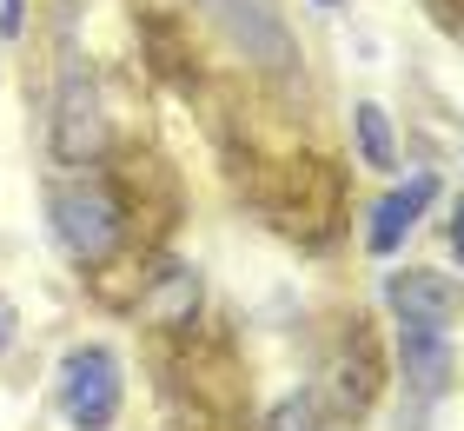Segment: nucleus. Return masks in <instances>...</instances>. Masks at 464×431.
<instances>
[{"mask_svg": "<svg viewBox=\"0 0 464 431\" xmlns=\"http://www.w3.org/2000/svg\"><path fill=\"white\" fill-rule=\"evenodd\" d=\"M53 240L73 266H107L126 240V206L107 180H73L53 192Z\"/></svg>", "mask_w": 464, "mask_h": 431, "instance_id": "1", "label": "nucleus"}, {"mask_svg": "<svg viewBox=\"0 0 464 431\" xmlns=\"http://www.w3.org/2000/svg\"><path fill=\"white\" fill-rule=\"evenodd\" d=\"M266 212L299 240H325L339 220V166L325 160H285L266 186Z\"/></svg>", "mask_w": 464, "mask_h": 431, "instance_id": "2", "label": "nucleus"}, {"mask_svg": "<svg viewBox=\"0 0 464 431\" xmlns=\"http://www.w3.org/2000/svg\"><path fill=\"white\" fill-rule=\"evenodd\" d=\"M199 7L226 34V47L246 54L252 67H266V73H292L299 67V47H292V27H285L279 0H199Z\"/></svg>", "mask_w": 464, "mask_h": 431, "instance_id": "3", "label": "nucleus"}, {"mask_svg": "<svg viewBox=\"0 0 464 431\" xmlns=\"http://www.w3.org/2000/svg\"><path fill=\"white\" fill-rule=\"evenodd\" d=\"M120 358L107 345H73L60 358V412L73 418V431H107L120 418Z\"/></svg>", "mask_w": 464, "mask_h": 431, "instance_id": "4", "label": "nucleus"}, {"mask_svg": "<svg viewBox=\"0 0 464 431\" xmlns=\"http://www.w3.org/2000/svg\"><path fill=\"white\" fill-rule=\"evenodd\" d=\"M107 146V113H100V86L87 73L60 80V106H53V160L60 166H93Z\"/></svg>", "mask_w": 464, "mask_h": 431, "instance_id": "5", "label": "nucleus"}, {"mask_svg": "<svg viewBox=\"0 0 464 431\" xmlns=\"http://www.w3.org/2000/svg\"><path fill=\"white\" fill-rule=\"evenodd\" d=\"M385 306L405 318V326H425V332H445L458 326V279L451 272H425V266H405V272H385Z\"/></svg>", "mask_w": 464, "mask_h": 431, "instance_id": "6", "label": "nucleus"}, {"mask_svg": "<svg viewBox=\"0 0 464 431\" xmlns=\"http://www.w3.org/2000/svg\"><path fill=\"white\" fill-rule=\"evenodd\" d=\"M431 200H438V180H431V172H411V180L398 186V192H385V200L372 206L365 246H372L378 259H385V252H398V246H405V232H411L418 220H425V206H431Z\"/></svg>", "mask_w": 464, "mask_h": 431, "instance_id": "7", "label": "nucleus"}, {"mask_svg": "<svg viewBox=\"0 0 464 431\" xmlns=\"http://www.w3.org/2000/svg\"><path fill=\"white\" fill-rule=\"evenodd\" d=\"M140 318L146 326H166V332L193 326L199 318V272L193 266H160L140 292Z\"/></svg>", "mask_w": 464, "mask_h": 431, "instance_id": "8", "label": "nucleus"}, {"mask_svg": "<svg viewBox=\"0 0 464 431\" xmlns=\"http://www.w3.org/2000/svg\"><path fill=\"white\" fill-rule=\"evenodd\" d=\"M398 358H405V378H411L418 398H438L451 385V345H445V332L398 326Z\"/></svg>", "mask_w": 464, "mask_h": 431, "instance_id": "9", "label": "nucleus"}, {"mask_svg": "<svg viewBox=\"0 0 464 431\" xmlns=\"http://www.w3.org/2000/svg\"><path fill=\"white\" fill-rule=\"evenodd\" d=\"M358 153H365V166H398V153H392V126H385V106H358Z\"/></svg>", "mask_w": 464, "mask_h": 431, "instance_id": "10", "label": "nucleus"}, {"mask_svg": "<svg viewBox=\"0 0 464 431\" xmlns=\"http://www.w3.org/2000/svg\"><path fill=\"white\" fill-rule=\"evenodd\" d=\"M266 431H319V405H312L305 392H292V398H279L266 412Z\"/></svg>", "mask_w": 464, "mask_h": 431, "instance_id": "11", "label": "nucleus"}, {"mask_svg": "<svg viewBox=\"0 0 464 431\" xmlns=\"http://www.w3.org/2000/svg\"><path fill=\"white\" fill-rule=\"evenodd\" d=\"M425 7L445 20V27H464V0H425Z\"/></svg>", "mask_w": 464, "mask_h": 431, "instance_id": "12", "label": "nucleus"}, {"mask_svg": "<svg viewBox=\"0 0 464 431\" xmlns=\"http://www.w3.org/2000/svg\"><path fill=\"white\" fill-rule=\"evenodd\" d=\"M451 252H458V266H464V192H458V212H451Z\"/></svg>", "mask_w": 464, "mask_h": 431, "instance_id": "13", "label": "nucleus"}, {"mask_svg": "<svg viewBox=\"0 0 464 431\" xmlns=\"http://www.w3.org/2000/svg\"><path fill=\"white\" fill-rule=\"evenodd\" d=\"M7 345H14V306L0 299V352H7Z\"/></svg>", "mask_w": 464, "mask_h": 431, "instance_id": "14", "label": "nucleus"}, {"mask_svg": "<svg viewBox=\"0 0 464 431\" xmlns=\"http://www.w3.org/2000/svg\"><path fill=\"white\" fill-rule=\"evenodd\" d=\"M0 27H7V34L20 27V0H0Z\"/></svg>", "mask_w": 464, "mask_h": 431, "instance_id": "15", "label": "nucleus"}, {"mask_svg": "<svg viewBox=\"0 0 464 431\" xmlns=\"http://www.w3.org/2000/svg\"><path fill=\"white\" fill-rule=\"evenodd\" d=\"M325 7H332V0H325Z\"/></svg>", "mask_w": 464, "mask_h": 431, "instance_id": "16", "label": "nucleus"}]
</instances>
